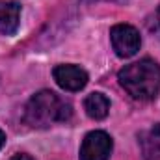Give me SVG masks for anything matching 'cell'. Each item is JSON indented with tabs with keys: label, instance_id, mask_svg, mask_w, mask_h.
Listing matches in <instances>:
<instances>
[{
	"label": "cell",
	"instance_id": "cell-2",
	"mask_svg": "<svg viewBox=\"0 0 160 160\" xmlns=\"http://www.w3.org/2000/svg\"><path fill=\"white\" fill-rule=\"evenodd\" d=\"M71 114H73L71 104L65 99H62L54 91L43 89L28 101L26 110H24V121L30 127L45 128L54 123L67 121L71 118Z\"/></svg>",
	"mask_w": 160,
	"mask_h": 160
},
{
	"label": "cell",
	"instance_id": "cell-9",
	"mask_svg": "<svg viewBox=\"0 0 160 160\" xmlns=\"http://www.w3.org/2000/svg\"><path fill=\"white\" fill-rule=\"evenodd\" d=\"M155 30L160 34V6H158V9H157V15H155Z\"/></svg>",
	"mask_w": 160,
	"mask_h": 160
},
{
	"label": "cell",
	"instance_id": "cell-3",
	"mask_svg": "<svg viewBox=\"0 0 160 160\" xmlns=\"http://www.w3.org/2000/svg\"><path fill=\"white\" fill-rule=\"evenodd\" d=\"M110 39L116 54L119 58H130L140 50V32L130 24H116L110 30Z\"/></svg>",
	"mask_w": 160,
	"mask_h": 160
},
{
	"label": "cell",
	"instance_id": "cell-6",
	"mask_svg": "<svg viewBox=\"0 0 160 160\" xmlns=\"http://www.w3.org/2000/svg\"><path fill=\"white\" fill-rule=\"evenodd\" d=\"M21 6L11 0H0V34L13 36L19 28Z\"/></svg>",
	"mask_w": 160,
	"mask_h": 160
},
{
	"label": "cell",
	"instance_id": "cell-7",
	"mask_svg": "<svg viewBox=\"0 0 160 160\" xmlns=\"http://www.w3.org/2000/svg\"><path fill=\"white\" fill-rule=\"evenodd\" d=\"M140 145L145 160H160V123L140 136Z\"/></svg>",
	"mask_w": 160,
	"mask_h": 160
},
{
	"label": "cell",
	"instance_id": "cell-11",
	"mask_svg": "<svg viewBox=\"0 0 160 160\" xmlns=\"http://www.w3.org/2000/svg\"><path fill=\"white\" fill-rule=\"evenodd\" d=\"M4 143H6V134H4V132L0 130V149L4 147Z\"/></svg>",
	"mask_w": 160,
	"mask_h": 160
},
{
	"label": "cell",
	"instance_id": "cell-1",
	"mask_svg": "<svg viewBox=\"0 0 160 160\" xmlns=\"http://www.w3.org/2000/svg\"><path fill=\"white\" fill-rule=\"evenodd\" d=\"M123 89L136 101H151L160 91V65L145 58L125 65L118 73Z\"/></svg>",
	"mask_w": 160,
	"mask_h": 160
},
{
	"label": "cell",
	"instance_id": "cell-4",
	"mask_svg": "<svg viewBox=\"0 0 160 160\" xmlns=\"http://www.w3.org/2000/svg\"><path fill=\"white\" fill-rule=\"evenodd\" d=\"M112 153V138L102 130L89 132L80 147V160H108Z\"/></svg>",
	"mask_w": 160,
	"mask_h": 160
},
{
	"label": "cell",
	"instance_id": "cell-8",
	"mask_svg": "<svg viewBox=\"0 0 160 160\" xmlns=\"http://www.w3.org/2000/svg\"><path fill=\"white\" fill-rule=\"evenodd\" d=\"M84 110L91 119H104L110 110V101L104 93H89L84 101Z\"/></svg>",
	"mask_w": 160,
	"mask_h": 160
},
{
	"label": "cell",
	"instance_id": "cell-10",
	"mask_svg": "<svg viewBox=\"0 0 160 160\" xmlns=\"http://www.w3.org/2000/svg\"><path fill=\"white\" fill-rule=\"evenodd\" d=\"M11 160H34L32 157H28V155H15Z\"/></svg>",
	"mask_w": 160,
	"mask_h": 160
},
{
	"label": "cell",
	"instance_id": "cell-5",
	"mask_svg": "<svg viewBox=\"0 0 160 160\" xmlns=\"http://www.w3.org/2000/svg\"><path fill=\"white\" fill-rule=\"evenodd\" d=\"M56 84L65 91H80L88 84V73L78 65H58L52 71Z\"/></svg>",
	"mask_w": 160,
	"mask_h": 160
}]
</instances>
